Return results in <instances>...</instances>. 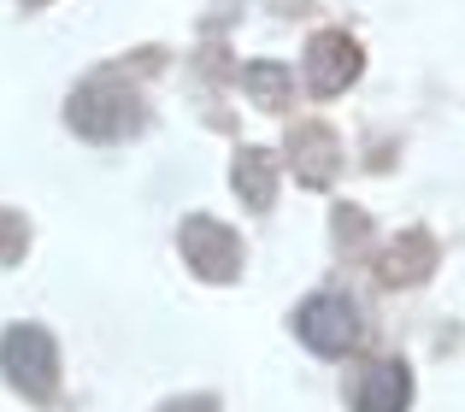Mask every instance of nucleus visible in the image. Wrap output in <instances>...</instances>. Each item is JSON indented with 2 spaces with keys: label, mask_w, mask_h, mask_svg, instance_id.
Masks as SVG:
<instances>
[{
  "label": "nucleus",
  "mask_w": 465,
  "mask_h": 412,
  "mask_svg": "<svg viewBox=\"0 0 465 412\" xmlns=\"http://www.w3.org/2000/svg\"><path fill=\"white\" fill-rule=\"evenodd\" d=\"M171 412H213V401H194V407H171Z\"/></svg>",
  "instance_id": "0eeeda50"
},
{
  "label": "nucleus",
  "mask_w": 465,
  "mask_h": 412,
  "mask_svg": "<svg viewBox=\"0 0 465 412\" xmlns=\"http://www.w3.org/2000/svg\"><path fill=\"white\" fill-rule=\"evenodd\" d=\"M0 371L12 378L18 395L47 401V395H54V336L35 330V324H12V330L0 336Z\"/></svg>",
  "instance_id": "f257e3e1"
},
{
  "label": "nucleus",
  "mask_w": 465,
  "mask_h": 412,
  "mask_svg": "<svg viewBox=\"0 0 465 412\" xmlns=\"http://www.w3.org/2000/svg\"><path fill=\"white\" fill-rule=\"evenodd\" d=\"M236 183H242V195H248L253 206H265L272 201V160H265V153H242L236 160Z\"/></svg>",
  "instance_id": "423d86ee"
},
{
  "label": "nucleus",
  "mask_w": 465,
  "mask_h": 412,
  "mask_svg": "<svg viewBox=\"0 0 465 412\" xmlns=\"http://www.w3.org/2000/svg\"><path fill=\"white\" fill-rule=\"evenodd\" d=\"M183 248H189V260L201 265L206 277H230L236 271V236H230L224 224H213V218H194L189 230H183Z\"/></svg>",
  "instance_id": "7ed1b4c3"
},
{
  "label": "nucleus",
  "mask_w": 465,
  "mask_h": 412,
  "mask_svg": "<svg viewBox=\"0 0 465 412\" xmlns=\"http://www.w3.org/2000/svg\"><path fill=\"white\" fill-rule=\"evenodd\" d=\"M353 71H360V47H353L348 35H324V42H312V89L318 94L348 89Z\"/></svg>",
  "instance_id": "20e7f679"
},
{
  "label": "nucleus",
  "mask_w": 465,
  "mask_h": 412,
  "mask_svg": "<svg viewBox=\"0 0 465 412\" xmlns=\"http://www.w3.org/2000/svg\"><path fill=\"white\" fill-rule=\"evenodd\" d=\"M295 330H301V342H307L312 354H348V348L360 342V312H353L341 295H318V300L301 307Z\"/></svg>",
  "instance_id": "f03ea898"
},
{
  "label": "nucleus",
  "mask_w": 465,
  "mask_h": 412,
  "mask_svg": "<svg viewBox=\"0 0 465 412\" xmlns=\"http://www.w3.org/2000/svg\"><path fill=\"white\" fill-rule=\"evenodd\" d=\"M407 395H412L407 366L383 359V366H377L371 378H365V401H360V412H407Z\"/></svg>",
  "instance_id": "39448f33"
}]
</instances>
